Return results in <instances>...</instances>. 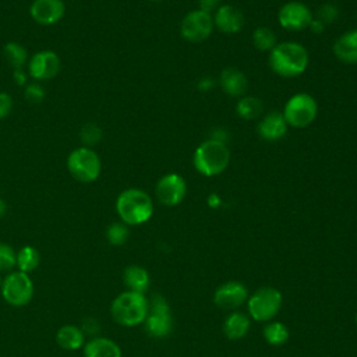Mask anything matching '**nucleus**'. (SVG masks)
<instances>
[{
  "label": "nucleus",
  "instance_id": "nucleus-1",
  "mask_svg": "<svg viewBox=\"0 0 357 357\" xmlns=\"http://www.w3.org/2000/svg\"><path fill=\"white\" fill-rule=\"evenodd\" d=\"M269 66L278 75L286 78L300 75L308 66V52L296 42L279 43L269 52Z\"/></svg>",
  "mask_w": 357,
  "mask_h": 357
},
{
  "label": "nucleus",
  "instance_id": "nucleus-2",
  "mask_svg": "<svg viewBox=\"0 0 357 357\" xmlns=\"http://www.w3.org/2000/svg\"><path fill=\"white\" fill-rule=\"evenodd\" d=\"M116 211L123 223L137 226L151 219L153 213V202L145 191L139 188H128L117 197Z\"/></svg>",
  "mask_w": 357,
  "mask_h": 357
},
{
  "label": "nucleus",
  "instance_id": "nucleus-3",
  "mask_svg": "<svg viewBox=\"0 0 357 357\" xmlns=\"http://www.w3.org/2000/svg\"><path fill=\"white\" fill-rule=\"evenodd\" d=\"M149 311V301L142 293L123 291L110 305L112 318L121 326H137L142 324Z\"/></svg>",
  "mask_w": 357,
  "mask_h": 357
},
{
  "label": "nucleus",
  "instance_id": "nucleus-4",
  "mask_svg": "<svg viewBox=\"0 0 357 357\" xmlns=\"http://www.w3.org/2000/svg\"><path fill=\"white\" fill-rule=\"evenodd\" d=\"M230 162V151L226 144L208 139L204 141L194 152L195 169L208 177L220 174Z\"/></svg>",
  "mask_w": 357,
  "mask_h": 357
},
{
  "label": "nucleus",
  "instance_id": "nucleus-5",
  "mask_svg": "<svg viewBox=\"0 0 357 357\" xmlns=\"http://www.w3.org/2000/svg\"><path fill=\"white\" fill-rule=\"evenodd\" d=\"M283 304L282 293L271 286L257 289L247 300L250 317L257 322H269L279 314Z\"/></svg>",
  "mask_w": 357,
  "mask_h": 357
},
{
  "label": "nucleus",
  "instance_id": "nucleus-6",
  "mask_svg": "<svg viewBox=\"0 0 357 357\" xmlns=\"http://www.w3.org/2000/svg\"><path fill=\"white\" fill-rule=\"evenodd\" d=\"M67 169L70 174L81 183L95 181L102 169L100 158L88 146L74 149L67 158Z\"/></svg>",
  "mask_w": 357,
  "mask_h": 357
},
{
  "label": "nucleus",
  "instance_id": "nucleus-7",
  "mask_svg": "<svg viewBox=\"0 0 357 357\" xmlns=\"http://www.w3.org/2000/svg\"><path fill=\"white\" fill-rule=\"evenodd\" d=\"M145 331L149 336L156 339L167 337L173 331L172 310L166 298L160 294H155L149 303V311L144 321Z\"/></svg>",
  "mask_w": 357,
  "mask_h": 357
},
{
  "label": "nucleus",
  "instance_id": "nucleus-8",
  "mask_svg": "<svg viewBox=\"0 0 357 357\" xmlns=\"http://www.w3.org/2000/svg\"><path fill=\"white\" fill-rule=\"evenodd\" d=\"M318 113V105L315 99L308 93H296L284 105L283 117L287 126L303 128L310 126Z\"/></svg>",
  "mask_w": 357,
  "mask_h": 357
},
{
  "label": "nucleus",
  "instance_id": "nucleus-9",
  "mask_svg": "<svg viewBox=\"0 0 357 357\" xmlns=\"http://www.w3.org/2000/svg\"><path fill=\"white\" fill-rule=\"evenodd\" d=\"M3 298L14 307H22L28 304L33 297V283L28 273L17 271L7 275L1 282Z\"/></svg>",
  "mask_w": 357,
  "mask_h": 357
},
{
  "label": "nucleus",
  "instance_id": "nucleus-10",
  "mask_svg": "<svg viewBox=\"0 0 357 357\" xmlns=\"http://www.w3.org/2000/svg\"><path fill=\"white\" fill-rule=\"evenodd\" d=\"M213 29V17L202 10H194L188 13L180 25V32L188 42L205 40Z\"/></svg>",
  "mask_w": 357,
  "mask_h": 357
},
{
  "label": "nucleus",
  "instance_id": "nucleus-11",
  "mask_svg": "<svg viewBox=\"0 0 357 357\" xmlns=\"http://www.w3.org/2000/svg\"><path fill=\"white\" fill-rule=\"evenodd\" d=\"M187 192L185 180L177 173L165 174L155 187L156 198L160 204L166 206H176L178 205Z\"/></svg>",
  "mask_w": 357,
  "mask_h": 357
},
{
  "label": "nucleus",
  "instance_id": "nucleus-12",
  "mask_svg": "<svg viewBox=\"0 0 357 357\" xmlns=\"http://www.w3.org/2000/svg\"><path fill=\"white\" fill-rule=\"evenodd\" d=\"M248 300V289L238 280H229L216 287L213 303L223 310H236Z\"/></svg>",
  "mask_w": 357,
  "mask_h": 357
},
{
  "label": "nucleus",
  "instance_id": "nucleus-13",
  "mask_svg": "<svg viewBox=\"0 0 357 357\" xmlns=\"http://www.w3.org/2000/svg\"><path fill=\"white\" fill-rule=\"evenodd\" d=\"M279 24L290 31H301L307 28L312 20L311 10L300 1H289L279 10Z\"/></svg>",
  "mask_w": 357,
  "mask_h": 357
},
{
  "label": "nucleus",
  "instance_id": "nucleus-14",
  "mask_svg": "<svg viewBox=\"0 0 357 357\" xmlns=\"http://www.w3.org/2000/svg\"><path fill=\"white\" fill-rule=\"evenodd\" d=\"M29 75L38 81L50 79L57 75L60 70V59L52 50H42L35 53L28 64Z\"/></svg>",
  "mask_w": 357,
  "mask_h": 357
},
{
  "label": "nucleus",
  "instance_id": "nucleus-15",
  "mask_svg": "<svg viewBox=\"0 0 357 357\" xmlns=\"http://www.w3.org/2000/svg\"><path fill=\"white\" fill-rule=\"evenodd\" d=\"M66 7L61 0H35L29 7L31 17L40 25H53L64 15Z\"/></svg>",
  "mask_w": 357,
  "mask_h": 357
},
{
  "label": "nucleus",
  "instance_id": "nucleus-16",
  "mask_svg": "<svg viewBox=\"0 0 357 357\" xmlns=\"http://www.w3.org/2000/svg\"><path fill=\"white\" fill-rule=\"evenodd\" d=\"M213 25H216L218 29L225 33H236L244 25V15L237 7L225 4L216 10Z\"/></svg>",
  "mask_w": 357,
  "mask_h": 357
},
{
  "label": "nucleus",
  "instance_id": "nucleus-17",
  "mask_svg": "<svg viewBox=\"0 0 357 357\" xmlns=\"http://www.w3.org/2000/svg\"><path fill=\"white\" fill-rule=\"evenodd\" d=\"M287 131V123L282 113H268L258 124V134L266 141H278Z\"/></svg>",
  "mask_w": 357,
  "mask_h": 357
},
{
  "label": "nucleus",
  "instance_id": "nucleus-18",
  "mask_svg": "<svg viewBox=\"0 0 357 357\" xmlns=\"http://www.w3.org/2000/svg\"><path fill=\"white\" fill-rule=\"evenodd\" d=\"M335 56L347 64H357V28L339 36L333 43Z\"/></svg>",
  "mask_w": 357,
  "mask_h": 357
},
{
  "label": "nucleus",
  "instance_id": "nucleus-19",
  "mask_svg": "<svg viewBox=\"0 0 357 357\" xmlns=\"http://www.w3.org/2000/svg\"><path fill=\"white\" fill-rule=\"evenodd\" d=\"M220 86L230 96H243L248 88V81L243 71L229 67L220 74Z\"/></svg>",
  "mask_w": 357,
  "mask_h": 357
},
{
  "label": "nucleus",
  "instance_id": "nucleus-20",
  "mask_svg": "<svg viewBox=\"0 0 357 357\" xmlns=\"http://www.w3.org/2000/svg\"><path fill=\"white\" fill-rule=\"evenodd\" d=\"M84 357H121V349L107 337H93L84 344Z\"/></svg>",
  "mask_w": 357,
  "mask_h": 357
},
{
  "label": "nucleus",
  "instance_id": "nucleus-21",
  "mask_svg": "<svg viewBox=\"0 0 357 357\" xmlns=\"http://www.w3.org/2000/svg\"><path fill=\"white\" fill-rule=\"evenodd\" d=\"M251 326L250 318L238 311H234L229 314L223 322V333L230 340H238L243 339Z\"/></svg>",
  "mask_w": 357,
  "mask_h": 357
},
{
  "label": "nucleus",
  "instance_id": "nucleus-22",
  "mask_svg": "<svg viewBox=\"0 0 357 357\" xmlns=\"http://www.w3.org/2000/svg\"><path fill=\"white\" fill-rule=\"evenodd\" d=\"M123 280L130 291L142 293V294L148 290L151 283L148 271L139 265H128L124 269Z\"/></svg>",
  "mask_w": 357,
  "mask_h": 357
},
{
  "label": "nucleus",
  "instance_id": "nucleus-23",
  "mask_svg": "<svg viewBox=\"0 0 357 357\" xmlns=\"http://www.w3.org/2000/svg\"><path fill=\"white\" fill-rule=\"evenodd\" d=\"M84 340L82 329L75 325H63L56 333V342L64 350H78L85 344Z\"/></svg>",
  "mask_w": 357,
  "mask_h": 357
},
{
  "label": "nucleus",
  "instance_id": "nucleus-24",
  "mask_svg": "<svg viewBox=\"0 0 357 357\" xmlns=\"http://www.w3.org/2000/svg\"><path fill=\"white\" fill-rule=\"evenodd\" d=\"M264 339L271 346H283L289 340V329L279 321H269L262 329Z\"/></svg>",
  "mask_w": 357,
  "mask_h": 357
},
{
  "label": "nucleus",
  "instance_id": "nucleus-25",
  "mask_svg": "<svg viewBox=\"0 0 357 357\" xmlns=\"http://www.w3.org/2000/svg\"><path fill=\"white\" fill-rule=\"evenodd\" d=\"M264 105L258 98L254 96H243L236 106L237 114L244 120H252L262 114Z\"/></svg>",
  "mask_w": 357,
  "mask_h": 357
},
{
  "label": "nucleus",
  "instance_id": "nucleus-26",
  "mask_svg": "<svg viewBox=\"0 0 357 357\" xmlns=\"http://www.w3.org/2000/svg\"><path fill=\"white\" fill-rule=\"evenodd\" d=\"M39 252L35 247L32 245H25L22 247L18 252H17V266L18 271L29 273L32 271H35L39 265Z\"/></svg>",
  "mask_w": 357,
  "mask_h": 357
},
{
  "label": "nucleus",
  "instance_id": "nucleus-27",
  "mask_svg": "<svg viewBox=\"0 0 357 357\" xmlns=\"http://www.w3.org/2000/svg\"><path fill=\"white\" fill-rule=\"evenodd\" d=\"M4 57L7 63L14 68V70H22V66L26 61V50L22 45L17 42H8L4 49H3Z\"/></svg>",
  "mask_w": 357,
  "mask_h": 357
},
{
  "label": "nucleus",
  "instance_id": "nucleus-28",
  "mask_svg": "<svg viewBox=\"0 0 357 357\" xmlns=\"http://www.w3.org/2000/svg\"><path fill=\"white\" fill-rule=\"evenodd\" d=\"M252 42L258 50L271 52L276 46V35L266 26H258L252 33Z\"/></svg>",
  "mask_w": 357,
  "mask_h": 357
},
{
  "label": "nucleus",
  "instance_id": "nucleus-29",
  "mask_svg": "<svg viewBox=\"0 0 357 357\" xmlns=\"http://www.w3.org/2000/svg\"><path fill=\"white\" fill-rule=\"evenodd\" d=\"M128 227L123 222H114L106 229V238L112 245H123L128 238Z\"/></svg>",
  "mask_w": 357,
  "mask_h": 357
},
{
  "label": "nucleus",
  "instance_id": "nucleus-30",
  "mask_svg": "<svg viewBox=\"0 0 357 357\" xmlns=\"http://www.w3.org/2000/svg\"><path fill=\"white\" fill-rule=\"evenodd\" d=\"M17 265V252L10 244L0 243V272H7Z\"/></svg>",
  "mask_w": 357,
  "mask_h": 357
},
{
  "label": "nucleus",
  "instance_id": "nucleus-31",
  "mask_svg": "<svg viewBox=\"0 0 357 357\" xmlns=\"http://www.w3.org/2000/svg\"><path fill=\"white\" fill-rule=\"evenodd\" d=\"M79 137H81V141L91 146V145H95L100 141L102 138V130L98 124L95 123H88L85 124L82 128H81V132H79Z\"/></svg>",
  "mask_w": 357,
  "mask_h": 357
},
{
  "label": "nucleus",
  "instance_id": "nucleus-32",
  "mask_svg": "<svg viewBox=\"0 0 357 357\" xmlns=\"http://www.w3.org/2000/svg\"><path fill=\"white\" fill-rule=\"evenodd\" d=\"M337 14H339V10L335 4H331V3L322 4L317 13V20H319L324 25L331 24L336 20Z\"/></svg>",
  "mask_w": 357,
  "mask_h": 357
},
{
  "label": "nucleus",
  "instance_id": "nucleus-33",
  "mask_svg": "<svg viewBox=\"0 0 357 357\" xmlns=\"http://www.w3.org/2000/svg\"><path fill=\"white\" fill-rule=\"evenodd\" d=\"M25 98L31 103H40L45 99V89L40 84H29L25 86Z\"/></svg>",
  "mask_w": 357,
  "mask_h": 357
},
{
  "label": "nucleus",
  "instance_id": "nucleus-34",
  "mask_svg": "<svg viewBox=\"0 0 357 357\" xmlns=\"http://www.w3.org/2000/svg\"><path fill=\"white\" fill-rule=\"evenodd\" d=\"M13 109V99L7 92H0V120L6 119Z\"/></svg>",
  "mask_w": 357,
  "mask_h": 357
},
{
  "label": "nucleus",
  "instance_id": "nucleus-35",
  "mask_svg": "<svg viewBox=\"0 0 357 357\" xmlns=\"http://www.w3.org/2000/svg\"><path fill=\"white\" fill-rule=\"evenodd\" d=\"M220 0H199V10L205 13H212L213 10H218Z\"/></svg>",
  "mask_w": 357,
  "mask_h": 357
},
{
  "label": "nucleus",
  "instance_id": "nucleus-36",
  "mask_svg": "<svg viewBox=\"0 0 357 357\" xmlns=\"http://www.w3.org/2000/svg\"><path fill=\"white\" fill-rule=\"evenodd\" d=\"M211 139H215V141H219V142L226 144V141H227V132H226L223 128H215V130L212 131Z\"/></svg>",
  "mask_w": 357,
  "mask_h": 357
},
{
  "label": "nucleus",
  "instance_id": "nucleus-37",
  "mask_svg": "<svg viewBox=\"0 0 357 357\" xmlns=\"http://www.w3.org/2000/svg\"><path fill=\"white\" fill-rule=\"evenodd\" d=\"M213 85H215V82H213V79L212 78H209V77H204L199 82H198V89H201V91H209L211 88H213Z\"/></svg>",
  "mask_w": 357,
  "mask_h": 357
},
{
  "label": "nucleus",
  "instance_id": "nucleus-38",
  "mask_svg": "<svg viewBox=\"0 0 357 357\" xmlns=\"http://www.w3.org/2000/svg\"><path fill=\"white\" fill-rule=\"evenodd\" d=\"M13 77H14V81H15L17 85L22 86V85L26 84V75H25V73L22 70H14Z\"/></svg>",
  "mask_w": 357,
  "mask_h": 357
},
{
  "label": "nucleus",
  "instance_id": "nucleus-39",
  "mask_svg": "<svg viewBox=\"0 0 357 357\" xmlns=\"http://www.w3.org/2000/svg\"><path fill=\"white\" fill-rule=\"evenodd\" d=\"M308 26H310V29H311L314 33H321V32L324 31V28H325V25H324L319 20H317V18H312Z\"/></svg>",
  "mask_w": 357,
  "mask_h": 357
},
{
  "label": "nucleus",
  "instance_id": "nucleus-40",
  "mask_svg": "<svg viewBox=\"0 0 357 357\" xmlns=\"http://www.w3.org/2000/svg\"><path fill=\"white\" fill-rule=\"evenodd\" d=\"M208 205L211 206V208H218L219 205H220V198L216 195V194H211L209 197H208Z\"/></svg>",
  "mask_w": 357,
  "mask_h": 357
},
{
  "label": "nucleus",
  "instance_id": "nucleus-41",
  "mask_svg": "<svg viewBox=\"0 0 357 357\" xmlns=\"http://www.w3.org/2000/svg\"><path fill=\"white\" fill-rule=\"evenodd\" d=\"M6 211H7V204L4 202V199H3V198H0V218H1V216H4Z\"/></svg>",
  "mask_w": 357,
  "mask_h": 357
},
{
  "label": "nucleus",
  "instance_id": "nucleus-42",
  "mask_svg": "<svg viewBox=\"0 0 357 357\" xmlns=\"http://www.w3.org/2000/svg\"><path fill=\"white\" fill-rule=\"evenodd\" d=\"M356 324H357V312H356Z\"/></svg>",
  "mask_w": 357,
  "mask_h": 357
},
{
  "label": "nucleus",
  "instance_id": "nucleus-43",
  "mask_svg": "<svg viewBox=\"0 0 357 357\" xmlns=\"http://www.w3.org/2000/svg\"><path fill=\"white\" fill-rule=\"evenodd\" d=\"M1 282H3V280H1V279H0V287H1Z\"/></svg>",
  "mask_w": 357,
  "mask_h": 357
},
{
  "label": "nucleus",
  "instance_id": "nucleus-44",
  "mask_svg": "<svg viewBox=\"0 0 357 357\" xmlns=\"http://www.w3.org/2000/svg\"><path fill=\"white\" fill-rule=\"evenodd\" d=\"M151 1H159V0H151Z\"/></svg>",
  "mask_w": 357,
  "mask_h": 357
}]
</instances>
